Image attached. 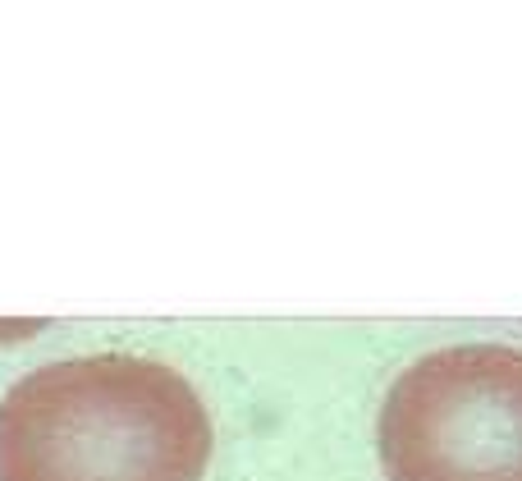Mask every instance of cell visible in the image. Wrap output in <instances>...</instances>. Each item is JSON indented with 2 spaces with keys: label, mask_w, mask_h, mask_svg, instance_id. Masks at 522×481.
<instances>
[{
  "label": "cell",
  "mask_w": 522,
  "mask_h": 481,
  "mask_svg": "<svg viewBox=\"0 0 522 481\" xmlns=\"http://www.w3.org/2000/svg\"><path fill=\"white\" fill-rule=\"evenodd\" d=\"M211 417L152 358L46 362L0 399V481H202Z\"/></svg>",
  "instance_id": "cell-1"
},
{
  "label": "cell",
  "mask_w": 522,
  "mask_h": 481,
  "mask_svg": "<svg viewBox=\"0 0 522 481\" xmlns=\"http://www.w3.org/2000/svg\"><path fill=\"white\" fill-rule=\"evenodd\" d=\"M376 445L390 481H522V349L426 353L385 394Z\"/></svg>",
  "instance_id": "cell-2"
}]
</instances>
